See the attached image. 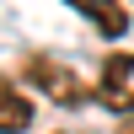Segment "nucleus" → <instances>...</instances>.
Here are the masks:
<instances>
[{
  "label": "nucleus",
  "mask_w": 134,
  "mask_h": 134,
  "mask_svg": "<svg viewBox=\"0 0 134 134\" xmlns=\"http://www.w3.org/2000/svg\"><path fill=\"white\" fill-rule=\"evenodd\" d=\"M97 97H102L113 113H129V118H134V54H113V59L102 64Z\"/></svg>",
  "instance_id": "2"
},
{
  "label": "nucleus",
  "mask_w": 134,
  "mask_h": 134,
  "mask_svg": "<svg viewBox=\"0 0 134 134\" xmlns=\"http://www.w3.org/2000/svg\"><path fill=\"white\" fill-rule=\"evenodd\" d=\"M75 11H81L102 38H118V32L129 27V11H124V5H107V0H75Z\"/></svg>",
  "instance_id": "4"
},
{
  "label": "nucleus",
  "mask_w": 134,
  "mask_h": 134,
  "mask_svg": "<svg viewBox=\"0 0 134 134\" xmlns=\"http://www.w3.org/2000/svg\"><path fill=\"white\" fill-rule=\"evenodd\" d=\"M21 75H27V81L38 86V91H48V97H54L59 107H81L86 97H91V91H86V81H81V75H75L70 64L48 59V54H27V59H21Z\"/></svg>",
  "instance_id": "1"
},
{
  "label": "nucleus",
  "mask_w": 134,
  "mask_h": 134,
  "mask_svg": "<svg viewBox=\"0 0 134 134\" xmlns=\"http://www.w3.org/2000/svg\"><path fill=\"white\" fill-rule=\"evenodd\" d=\"M27 124H32L27 91H16V86L0 81V134H27Z\"/></svg>",
  "instance_id": "3"
},
{
  "label": "nucleus",
  "mask_w": 134,
  "mask_h": 134,
  "mask_svg": "<svg viewBox=\"0 0 134 134\" xmlns=\"http://www.w3.org/2000/svg\"><path fill=\"white\" fill-rule=\"evenodd\" d=\"M118 134H134V118H129V124H124V129H118Z\"/></svg>",
  "instance_id": "5"
}]
</instances>
